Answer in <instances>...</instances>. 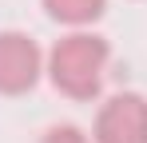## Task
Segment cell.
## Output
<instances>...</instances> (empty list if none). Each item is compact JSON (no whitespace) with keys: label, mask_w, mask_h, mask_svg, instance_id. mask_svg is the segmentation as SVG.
<instances>
[{"label":"cell","mask_w":147,"mask_h":143,"mask_svg":"<svg viewBox=\"0 0 147 143\" xmlns=\"http://www.w3.org/2000/svg\"><path fill=\"white\" fill-rule=\"evenodd\" d=\"M107 60H111V48L103 36L96 32H72L64 40H56V48L48 52V72L52 88L64 92L68 99H92L103 88V76H107Z\"/></svg>","instance_id":"cell-1"},{"label":"cell","mask_w":147,"mask_h":143,"mask_svg":"<svg viewBox=\"0 0 147 143\" xmlns=\"http://www.w3.org/2000/svg\"><path fill=\"white\" fill-rule=\"evenodd\" d=\"M96 143H147V99L139 92L111 95L92 127Z\"/></svg>","instance_id":"cell-2"},{"label":"cell","mask_w":147,"mask_h":143,"mask_svg":"<svg viewBox=\"0 0 147 143\" xmlns=\"http://www.w3.org/2000/svg\"><path fill=\"white\" fill-rule=\"evenodd\" d=\"M44 72V52L28 32H0V95H24Z\"/></svg>","instance_id":"cell-3"},{"label":"cell","mask_w":147,"mask_h":143,"mask_svg":"<svg viewBox=\"0 0 147 143\" xmlns=\"http://www.w3.org/2000/svg\"><path fill=\"white\" fill-rule=\"evenodd\" d=\"M44 8H48L52 20L72 24V28H84V24H92V20L103 16L107 0H44Z\"/></svg>","instance_id":"cell-4"},{"label":"cell","mask_w":147,"mask_h":143,"mask_svg":"<svg viewBox=\"0 0 147 143\" xmlns=\"http://www.w3.org/2000/svg\"><path fill=\"white\" fill-rule=\"evenodd\" d=\"M40 143H96V139H88L80 127H72V123H60V127H52V131H44V139Z\"/></svg>","instance_id":"cell-5"}]
</instances>
